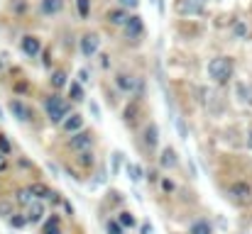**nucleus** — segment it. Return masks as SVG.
I'll use <instances>...</instances> for the list:
<instances>
[{
  "label": "nucleus",
  "mask_w": 252,
  "mask_h": 234,
  "mask_svg": "<svg viewBox=\"0 0 252 234\" xmlns=\"http://www.w3.org/2000/svg\"><path fill=\"white\" fill-rule=\"evenodd\" d=\"M233 59L230 56H216V59H211V64H208V76L213 78L216 83H228L230 78H233Z\"/></svg>",
  "instance_id": "f257e3e1"
},
{
  "label": "nucleus",
  "mask_w": 252,
  "mask_h": 234,
  "mask_svg": "<svg viewBox=\"0 0 252 234\" xmlns=\"http://www.w3.org/2000/svg\"><path fill=\"white\" fill-rule=\"evenodd\" d=\"M44 110H47L49 120L57 122V125H62V122L71 115V105H69L64 98H59V95H49L47 103H44Z\"/></svg>",
  "instance_id": "f03ea898"
},
{
  "label": "nucleus",
  "mask_w": 252,
  "mask_h": 234,
  "mask_svg": "<svg viewBox=\"0 0 252 234\" xmlns=\"http://www.w3.org/2000/svg\"><path fill=\"white\" fill-rule=\"evenodd\" d=\"M93 147V134L91 132H76V134H71V139H69V149H74L76 154L79 152H86V149H91Z\"/></svg>",
  "instance_id": "7ed1b4c3"
},
{
  "label": "nucleus",
  "mask_w": 252,
  "mask_h": 234,
  "mask_svg": "<svg viewBox=\"0 0 252 234\" xmlns=\"http://www.w3.org/2000/svg\"><path fill=\"white\" fill-rule=\"evenodd\" d=\"M25 215H27V222L30 225H39L42 217H44V200H32L30 205H25Z\"/></svg>",
  "instance_id": "20e7f679"
},
{
  "label": "nucleus",
  "mask_w": 252,
  "mask_h": 234,
  "mask_svg": "<svg viewBox=\"0 0 252 234\" xmlns=\"http://www.w3.org/2000/svg\"><path fill=\"white\" fill-rule=\"evenodd\" d=\"M206 10V0H176V12L181 15H198Z\"/></svg>",
  "instance_id": "39448f33"
},
{
  "label": "nucleus",
  "mask_w": 252,
  "mask_h": 234,
  "mask_svg": "<svg viewBox=\"0 0 252 234\" xmlns=\"http://www.w3.org/2000/svg\"><path fill=\"white\" fill-rule=\"evenodd\" d=\"M142 32H145L142 17H140V15H130V20L125 22V34H127V39H137Z\"/></svg>",
  "instance_id": "423d86ee"
},
{
  "label": "nucleus",
  "mask_w": 252,
  "mask_h": 234,
  "mask_svg": "<svg viewBox=\"0 0 252 234\" xmlns=\"http://www.w3.org/2000/svg\"><path fill=\"white\" fill-rule=\"evenodd\" d=\"M230 198H233V200H238V203H250V198H252L250 185H248V183H243V181L233 183V185H230Z\"/></svg>",
  "instance_id": "0eeeda50"
},
{
  "label": "nucleus",
  "mask_w": 252,
  "mask_h": 234,
  "mask_svg": "<svg viewBox=\"0 0 252 234\" xmlns=\"http://www.w3.org/2000/svg\"><path fill=\"white\" fill-rule=\"evenodd\" d=\"M62 130H64L66 134H76V132H81V130H84V115L71 112V115L62 122Z\"/></svg>",
  "instance_id": "6e6552de"
},
{
  "label": "nucleus",
  "mask_w": 252,
  "mask_h": 234,
  "mask_svg": "<svg viewBox=\"0 0 252 234\" xmlns=\"http://www.w3.org/2000/svg\"><path fill=\"white\" fill-rule=\"evenodd\" d=\"M98 44H100L98 34H93V32L84 34V37H81V54H84V56H93L95 49H98Z\"/></svg>",
  "instance_id": "1a4fd4ad"
},
{
  "label": "nucleus",
  "mask_w": 252,
  "mask_h": 234,
  "mask_svg": "<svg viewBox=\"0 0 252 234\" xmlns=\"http://www.w3.org/2000/svg\"><path fill=\"white\" fill-rule=\"evenodd\" d=\"M20 49H22L27 56H37V54H39V49H42V44H39V39H37V37L27 34V37H22V42H20Z\"/></svg>",
  "instance_id": "9d476101"
},
{
  "label": "nucleus",
  "mask_w": 252,
  "mask_h": 234,
  "mask_svg": "<svg viewBox=\"0 0 252 234\" xmlns=\"http://www.w3.org/2000/svg\"><path fill=\"white\" fill-rule=\"evenodd\" d=\"M10 112H12L20 122H30V120H32V110H30L25 103H20V100H12V103H10Z\"/></svg>",
  "instance_id": "9b49d317"
},
{
  "label": "nucleus",
  "mask_w": 252,
  "mask_h": 234,
  "mask_svg": "<svg viewBox=\"0 0 252 234\" xmlns=\"http://www.w3.org/2000/svg\"><path fill=\"white\" fill-rule=\"evenodd\" d=\"M64 10V0H42L39 2V12L42 15H57Z\"/></svg>",
  "instance_id": "f8f14e48"
},
{
  "label": "nucleus",
  "mask_w": 252,
  "mask_h": 234,
  "mask_svg": "<svg viewBox=\"0 0 252 234\" xmlns=\"http://www.w3.org/2000/svg\"><path fill=\"white\" fill-rule=\"evenodd\" d=\"M42 234H64L62 232V220H59V215L47 217V222L42 225Z\"/></svg>",
  "instance_id": "ddd939ff"
},
{
  "label": "nucleus",
  "mask_w": 252,
  "mask_h": 234,
  "mask_svg": "<svg viewBox=\"0 0 252 234\" xmlns=\"http://www.w3.org/2000/svg\"><path fill=\"white\" fill-rule=\"evenodd\" d=\"M108 20H110V25L125 27V22L130 20V15L125 12V7H115V10H110V12H108Z\"/></svg>",
  "instance_id": "4468645a"
},
{
  "label": "nucleus",
  "mask_w": 252,
  "mask_h": 234,
  "mask_svg": "<svg viewBox=\"0 0 252 234\" xmlns=\"http://www.w3.org/2000/svg\"><path fill=\"white\" fill-rule=\"evenodd\" d=\"M157 144H159V130H157V125H147V130H145V147L155 149Z\"/></svg>",
  "instance_id": "2eb2a0df"
},
{
  "label": "nucleus",
  "mask_w": 252,
  "mask_h": 234,
  "mask_svg": "<svg viewBox=\"0 0 252 234\" xmlns=\"http://www.w3.org/2000/svg\"><path fill=\"white\" fill-rule=\"evenodd\" d=\"M159 163H162L164 168H174V166L179 163V156H176V152H174L171 147H167V149L162 152V156H159Z\"/></svg>",
  "instance_id": "dca6fc26"
},
{
  "label": "nucleus",
  "mask_w": 252,
  "mask_h": 234,
  "mask_svg": "<svg viewBox=\"0 0 252 234\" xmlns=\"http://www.w3.org/2000/svg\"><path fill=\"white\" fill-rule=\"evenodd\" d=\"M30 190L37 200H49V195H52V188L44 185V183H34V185H30Z\"/></svg>",
  "instance_id": "f3484780"
},
{
  "label": "nucleus",
  "mask_w": 252,
  "mask_h": 234,
  "mask_svg": "<svg viewBox=\"0 0 252 234\" xmlns=\"http://www.w3.org/2000/svg\"><path fill=\"white\" fill-rule=\"evenodd\" d=\"M7 222H10V227H12V230H25V227L30 225L25 212H12V215L7 217Z\"/></svg>",
  "instance_id": "a211bd4d"
},
{
  "label": "nucleus",
  "mask_w": 252,
  "mask_h": 234,
  "mask_svg": "<svg viewBox=\"0 0 252 234\" xmlns=\"http://www.w3.org/2000/svg\"><path fill=\"white\" fill-rule=\"evenodd\" d=\"M115 83H118V88H123V90H132V88L137 85V80L132 76H127V74H118V76H115Z\"/></svg>",
  "instance_id": "6ab92c4d"
},
{
  "label": "nucleus",
  "mask_w": 252,
  "mask_h": 234,
  "mask_svg": "<svg viewBox=\"0 0 252 234\" xmlns=\"http://www.w3.org/2000/svg\"><path fill=\"white\" fill-rule=\"evenodd\" d=\"M127 178H130L132 183H140V181L145 178L142 166H137V163H127Z\"/></svg>",
  "instance_id": "aec40b11"
},
{
  "label": "nucleus",
  "mask_w": 252,
  "mask_h": 234,
  "mask_svg": "<svg viewBox=\"0 0 252 234\" xmlns=\"http://www.w3.org/2000/svg\"><path fill=\"white\" fill-rule=\"evenodd\" d=\"M189 234H213V230H211V225L206 220H196V222H191Z\"/></svg>",
  "instance_id": "412c9836"
},
{
  "label": "nucleus",
  "mask_w": 252,
  "mask_h": 234,
  "mask_svg": "<svg viewBox=\"0 0 252 234\" xmlns=\"http://www.w3.org/2000/svg\"><path fill=\"white\" fill-rule=\"evenodd\" d=\"M76 161H79V166H81V168H91V166H93V152H91V149H86V152H79Z\"/></svg>",
  "instance_id": "4be33fe9"
},
{
  "label": "nucleus",
  "mask_w": 252,
  "mask_h": 234,
  "mask_svg": "<svg viewBox=\"0 0 252 234\" xmlns=\"http://www.w3.org/2000/svg\"><path fill=\"white\" fill-rule=\"evenodd\" d=\"M20 205H30L32 200H34V195H32V190L30 188H22V190H17V198H15Z\"/></svg>",
  "instance_id": "5701e85b"
},
{
  "label": "nucleus",
  "mask_w": 252,
  "mask_h": 234,
  "mask_svg": "<svg viewBox=\"0 0 252 234\" xmlns=\"http://www.w3.org/2000/svg\"><path fill=\"white\" fill-rule=\"evenodd\" d=\"M52 85H54V88H64V85H66V74H64V71H54V74H52Z\"/></svg>",
  "instance_id": "b1692460"
},
{
  "label": "nucleus",
  "mask_w": 252,
  "mask_h": 234,
  "mask_svg": "<svg viewBox=\"0 0 252 234\" xmlns=\"http://www.w3.org/2000/svg\"><path fill=\"white\" fill-rule=\"evenodd\" d=\"M105 232L108 234H125V227H123L118 220H110V222L105 225Z\"/></svg>",
  "instance_id": "393cba45"
},
{
  "label": "nucleus",
  "mask_w": 252,
  "mask_h": 234,
  "mask_svg": "<svg viewBox=\"0 0 252 234\" xmlns=\"http://www.w3.org/2000/svg\"><path fill=\"white\" fill-rule=\"evenodd\" d=\"M118 222H120L125 230H127V227H135V217H132L130 212H120V215H118Z\"/></svg>",
  "instance_id": "a878e982"
},
{
  "label": "nucleus",
  "mask_w": 252,
  "mask_h": 234,
  "mask_svg": "<svg viewBox=\"0 0 252 234\" xmlns=\"http://www.w3.org/2000/svg\"><path fill=\"white\" fill-rule=\"evenodd\" d=\"M120 166H123V154H120V152H113V166H110V173L118 176Z\"/></svg>",
  "instance_id": "bb28decb"
},
{
  "label": "nucleus",
  "mask_w": 252,
  "mask_h": 234,
  "mask_svg": "<svg viewBox=\"0 0 252 234\" xmlns=\"http://www.w3.org/2000/svg\"><path fill=\"white\" fill-rule=\"evenodd\" d=\"M84 95H86V90H84V85H81V80L74 83V85H71V100H81Z\"/></svg>",
  "instance_id": "cd10ccee"
},
{
  "label": "nucleus",
  "mask_w": 252,
  "mask_h": 234,
  "mask_svg": "<svg viewBox=\"0 0 252 234\" xmlns=\"http://www.w3.org/2000/svg\"><path fill=\"white\" fill-rule=\"evenodd\" d=\"M76 10H79L81 17H88V12H91V0H76Z\"/></svg>",
  "instance_id": "c85d7f7f"
},
{
  "label": "nucleus",
  "mask_w": 252,
  "mask_h": 234,
  "mask_svg": "<svg viewBox=\"0 0 252 234\" xmlns=\"http://www.w3.org/2000/svg\"><path fill=\"white\" fill-rule=\"evenodd\" d=\"M10 152H12V144H10V139H7L5 134H0V154L7 156Z\"/></svg>",
  "instance_id": "c756f323"
},
{
  "label": "nucleus",
  "mask_w": 252,
  "mask_h": 234,
  "mask_svg": "<svg viewBox=\"0 0 252 234\" xmlns=\"http://www.w3.org/2000/svg\"><path fill=\"white\" fill-rule=\"evenodd\" d=\"M238 93H240V95H245V100H248V103L252 105V85H245V83H240V85H238Z\"/></svg>",
  "instance_id": "7c9ffc66"
},
{
  "label": "nucleus",
  "mask_w": 252,
  "mask_h": 234,
  "mask_svg": "<svg viewBox=\"0 0 252 234\" xmlns=\"http://www.w3.org/2000/svg\"><path fill=\"white\" fill-rule=\"evenodd\" d=\"M135 110H137V105H127V107H125V122H132Z\"/></svg>",
  "instance_id": "2f4dec72"
},
{
  "label": "nucleus",
  "mask_w": 252,
  "mask_h": 234,
  "mask_svg": "<svg viewBox=\"0 0 252 234\" xmlns=\"http://www.w3.org/2000/svg\"><path fill=\"white\" fill-rule=\"evenodd\" d=\"M140 5V0H120V7H125V10H135Z\"/></svg>",
  "instance_id": "473e14b6"
},
{
  "label": "nucleus",
  "mask_w": 252,
  "mask_h": 234,
  "mask_svg": "<svg viewBox=\"0 0 252 234\" xmlns=\"http://www.w3.org/2000/svg\"><path fill=\"white\" fill-rule=\"evenodd\" d=\"M140 232H142V234H152V225H150V222H142Z\"/></svg>",
  "instance_id": "72a5a7b5"
},
{
  "label": "nucleus",
  "mask_w": 252,
  "mask_h": 234,
  "mask_svg": "<svg viewBox=\"0 0 252 234\" xmlns=\"http://www.w3.org/2000/svg\"><path fill=\"white\" fill-rule=\"evenodd\" d=\"M162 188H164L167 193H171V190H174V183H171V181H162Z\"/></svg>",
  "instance_id": "f704fd0d"
},
{
  "label": "nucleus",
  "mask_w": 252,
  "mask_h": 234,
  "mask_svg": "<svg viewBox=\"0 0 252 234\" xmlns=\"http://www.w3.org/2000/svg\"><path fill=\"white\" fill-rule=\"evenodd\" d=\"M235 34L243 37V34H245V25H235Z\"/></svg>",
  "instance_id": "c9c22d12"
},
{
  "label": "nucleus",
  "mask_w": 252,
  "mask_h": 234,
  "mask_svg": "<svg viewBox=\"0 0 252 234\" xmlns=\"http://www.w3.org/2000/svg\"><path fill=\"white\" fill-rule=\"evenodd\" d=\"M79 78H81V83H84V80H88V71H86V69H84V71H79Z\"/></svg>",
  "instance_id": "e433bc0d"
},
{
  "label": "nucleus",
  "mask_w": 252,
  "mask_h": 234,
  "mask_svg": "<svg viewBox=\"0 0 252 234\" xmlns=\"http://www.w3.org/2000/svg\"><path fill=\"white\" fill-rule=\"evenodd\" d=\"M91 112H93L95 117H100V115H98V105H95V103H91Z\"/></svg>",
  "instance_id": "4c0bfd02"
},
{
  "label": "nucleus",
  "mask_w": 252,
  "mask_h": 234,
  "mask_svg": "<svg viewBox=\"0 0 252 234\" xmlns=\"http://www.w3.org/2000/svg\"><path fill=\"white\" fill-rule=\"evenodd\" d=\"M2 168H5V156L0 154V171H2Z\"/></svg>",
  "instance_id": "58836bf2"
},
{
  "label": "nucleus",
  "mask_w": 252,
  "mask_h": 234,
  "mask_svg": "<svg viewBox=\"0 0 252 234\" xmlns=\"http://www.w3.org/2000/svg\"><path fill=\"white\" fill-rule=\"evenodd\" d=\"M248 147L252 149V130H250V137H248Z\"/></svg>",
  "instance_id": "ea45409f"
},
{
  "label": "nucleus",
  "mask_w": 252,
  "mask_h": 234,
  "mask_svg": "<svg viewBox=\"0 0 252 234\" xmlns=\"http://www.w3.org/2000/svg\"><path fill=\"white\" fill-rule=\"evenodd\" d=\"M0 117H2V110H0Z\"/></svg>",
  "instance_id": "a19ab883"
}]
</instances>
